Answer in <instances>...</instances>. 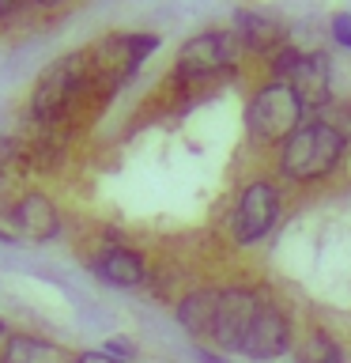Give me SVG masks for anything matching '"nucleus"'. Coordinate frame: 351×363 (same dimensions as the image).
<instances>
[{"label":"nucleus","instance_id":"obj_4","mask_svg":"<svg viewBox=\"0 0 351 363\" xmlns=\"http://www.w3.org/2000/svg\"><path fill=\"white\" fill-rule=\"evenodd\" d=\"M238 61V38L234 30H204L197 38H189L178 50V79L185 84H200V79H215L231 72Z\"/></svg>","mask_w":351,"mask_h":363},{"label":"nucleus","instance_id":"obj_6","mask_svg":"<svg viewBox=\"0 0 351 363\" xmlns=\"http://www.w3.org/2000/svg\"><path fill=\"white\" fill-rule=\"evenodd\" d=\"M280 216V193L272 182H249L234 208V238L242 246L260 242Z\"/></svg>","mask_w":351,"mask_h":363},{"label":"nucleus","instance_id":"obj_15","mask_svg":"<svg viewBox=\"0 0 351 363\" xmlns=\"http://www.w3.org/2000/svg\"><path fill=\"white\" fill-rule=\"evenodd\" d=\"M333 38L344 45V50H351V16L347 11H336L333 16Z\"/></svg>","mask_w":351,"mask_h":363},{"label":"nucleus","instance_id":"obj_17","mask_svg":"<svg viewBox=\"0 0 351 363\" xmlns=\"http://www.w3.org/2000/svg\"><path fill=\"white\" fill-rule=\"evenodd\" d=\"M102 352H110V356H117V359H132V345H129V340H110Z\"/></svg>","mask_w":351,"mask_h":363},{"label":"nucleus","instance_id":"obj_3","mask_svg":"<svg viewBox=\"0 0 351 363\" xmlns=\"http://www.w3.org/2000/svg\"><path fill=\"white\" fill-rule=\"evenodd\" d=\"M91 76L87 61L79 53L72 57H61V61H53L50 68L42 72V79L34 84V95H30V113L38 118L42 125H53L64 118V110L76 102V95L84 91Z\"/></svg>","mask_w":351,"mask_h":363},{"label":"nucleus","instance_id":"obj_14","mask_svg":"<svg viewBox=\"0 0 351 363\" xmlns=\"http://www.w3.org/2000/svg\"><path fill=\"white\" fill-rule=\"evenodd\" d=\"M294 363H347L344 359V352H340V345L328 333H310L299 345V352H294Z\"/></svg>","mask_w":351,"mask_h":363},{"label":"nucleus","instance_id":"obj_7","mask_svg":"<svg viewBox=\"0 0 351 363\" xmlns=\"http://www.w3.org/2000/svg\"><path fill=\"white\" fill-rule=\"evenodd\" d=\"M260 306V295L249 291V288H226L219 291V299H215V322H212V345L223 348V352H238L242 348V337L249 322H253Z\"/></svg>","mask_w":351,"mask_h":363},{"label":"nucleus","instance_id":"obj_11","mask_svg":"<svg viewBox=\"0 0 351 363\" xmlns=\"http://www.w3.org/2000/svg\"><path fill=\"white\" fill-rule=\"evenodd\" d=\"M234 38L246 42L249 50H257V53H268L283 42V27L272 16H265V11H238L234 16Z\"/></svg>","mask_w":351,"mask_h":363},{"label":"nucleus","instance_id":"obj_9","mask_svg":"<svg viewBox=\"0 0 351 363\" xmlns=\"http://www.w3.org/2000/svg\"><path fill=\"white\" fill-rule=\"evenodd\" d=\"M287 84L294 87V95L302 99L306 110L328 102V87H333V76H328V57L325 53H302V61L294 65V72L287 76Z\"/></svg>","mask_w":351,"mask_h":363},{"label":"nucleus","instance_id":"obj_2","mask_svg":"<svg viewBox=\"0 0 351 363\" xmlns=\"http://www.w3.org/2000/svg\"><path fill=\"white\" fill-rule=\"evenodd\" d=\"M302 99L294 95L291 84L283 79H272L249 99L246 106V129L257 144H283L287 136L302 125Z\"/></svg>","mask_w":351,"mask_h":363},{"label":"nucleus","instance_id":"obj_1","mask_svg":"<svg viewBox=\"0 0 351 363\" xmlns=\"http://www.w3.org/2000/svg\"><path fill=\"white\" fill-rule=\"evenodd\" d=\"M344 147H347V140H344V133H340L336 125L306 121V125H299V129L280 144V170L291 182L325 178L328 170L340 163Z\"/></svg>","mask_w":351,"mask_h":363},{"label":"nucleus","instance_id":"obj_12","mask_svg":"<svg viewBox=\"0 0 351 363\" xmlns=\"http://www.w3.org/2000/svg\"><path fill=\"white\" fill-rule=\"evenodd\" d=\"M0 363H72V356L61 348V345H50L42 337H8L4 345V359Z\"/></svg>","mask_w":351,"mask_h":363},{"label":"nucleus","instance_id":"obj_13","mask_svg":"<svg viewBox=\"0 0 351 363\" xmlns=\"http://www.w3.org/2000/svg\"><path fill=\"white\" fill-rule=\"evenodd\" d=\"M215 299L219 291H192L178 303V322L185 325V333H192L197 340L212 337V322H215Z\"/></svg>","mask_w":351,"mask_h":363},{"label":"nucleus","instance_id":"obj_10","mask_svg":"<svg viewBox=\"0 0 351 363\" xmlns=\"http://www.w3.org/2000/svg\"><path fill=\"white\" fill-rule=\"evenodd\" d=\"M95 277L113 284V288H140L147 280V265L144 257L129 246H110L95 257Z\"/></svg>","mask_w":351,"mask_h":363},{"label":"nucleus","instance_id":"obj_20","mask_svg":"<svg viewBox=\"0 0 351 363\" xmlns=\"http://www.w3.org/2000/svg\"><path fill=\"white\" fill-rule=\"evenodd\" d=\"M4 333H8V329H4V325H0V337H4Z\"/></svg>","mask_w":351,"mask_h":363},{"label":"nucleus","instance_id":"obj_5","mask_svg":"<svg viewBox=\"0 0 351 363\" xmlns=\"http://www.w3.org/2000/svg\"><path fill=\"white\" fill-rule=\"evenodd\" d=\"M61 231V212L45 193H23L8 212H0L4 242H50Z\"/></svg>","mask_w":351,"mask_h":363},{"label":"nucleus","instance_id":"obj_18","mask_svg":"<svg viewBox=\"0 0 351 363\" xmlns=\"http://www.w3.org/2000/svg\"><path fill=\"white\" fill-rule=\"evenodd\" d=\"M27 4H38V8H53V4H61V0H27Z\"/></svg>","mask_w":351,"mask_h":363},{"label":"nucleus","instance_id":"obj_8","mask_svg":"<svg viewBox=\"0 0 351 363\" xmlns=\"http://www.w3.org/2000/svg\"><path fill=\"white\" fill-rule=\"evenodd\" d=\"M287 348H291V322H287V314H283L276 303L260 299V306H257V314H253V322H249L246 337H242V348H238V352L249 356V359H276Z\"/></svg>","mask_w":351,"mask_h":363},{"label":"nucleus","instance_id":"obj_19","mask_svg":"<svg viewBox=\"0 0 351 363\" xmlns=\"http://www.w3.org/2000/svg\"><path fill=\"white\" fill-rule=\"evenodd\" d=\"M0 193H4V170H0Z\"/></svg>","mask_w":351,"mask_h":363},{"label":"nucleus","instance_id":"obj_16","mask_svg":"<svg viewBox=\"0 0 351 363\" xmlns=\"http://www.w3.org/2000/svg\"><path fill=\"white\" fill-rule=\"evenodd\" d=\"M72 363H129V359H117L110 352H79V356H72Z\"/></svg>","mask_w":351,"mask_h":363}]
</instances>
